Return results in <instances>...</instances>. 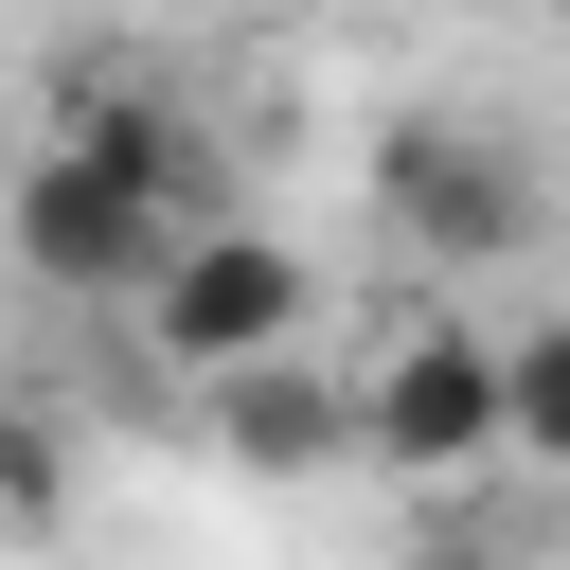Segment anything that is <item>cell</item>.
<instances>
[{"mask_svg": "<svg viewBox=\"0 0 570 570\" xmlns=\"http://www.w3.org/2000/svg\"><path fill=\"white\" fill-rule=\"evenodd\" d=\"M178 232H196V214H178V196H142L125 160H89L71 125L0 178V249H18V285H71V303H142Z\"/></svg>", "mask_w": 570, "mask_h": 570, "instance_id": "6da1fadb", "label": "cell"}, {"mask_svg": "<svg viewBox=\"0 0 570 570\" xmlns=\"http://www.w3.org/2000/svg\"><path fill=\"white\" fill-rule=\"evenodd\" d=\"M374 214L428 249V267H517L534 249V160L499 125H392L374 142Z\"/></svg>", "mask_w": 570, "mask_h": 570, "instance_id": "7a4b0ae2", "label": "cell"}, {"mask_svg": "<svg viewBox=\"0 0 570 570\" xmlns=\"http://www.w3.org/2000/svg\"><path fill=\"white\" fill-rule=\"evenodd\" d=\"M142 338H160L178 374H249V356H285V338H303V249L196 214V232L160 249V285H142Z\"/></svg>", "mask_w": 570, "mask_h": 570, "instance_id": "3957f363", "label": "cell"}, {"mask_svg": "<svg viewBox=\"0 0 570 570\" xmlns=\"http://www.w3.org/2000/svg\"><path fill=\"white\" fill-rule=\"evenodd\" d=\"M356 445H392L410 481H463V463H499V445H517V338H463V321L392 338V374L356 392Z\"/></svg>", "mask_w": 570, "mask_h": 570, "instance_id": "277c9868", "label": "cell"}, {"mask_svg": "<svg viewBox=\"0 0 570 570\" xmlns=\"http://www.w3.org/2000/svg\"><path fill=\"white\" fill-rule=\"evenodd\" d=\"M214 410H232V463H285V481L356 445V392H321L303 356H249V374H214Z\"/></svg>", "mask_w": 570, "mask_h": 570, "instance_id": "5b68a950", "label": "cell"}, {"mask_svg": "<svg viewBox=\"0 0 570 570\" xmlns=\"http://www.w3.org/2000/svg\"><path fill=\"white\" fill-rule=\"evenodd\" d=\"M71 142H89V160H125L142 196H178V214H196V125H178L160 89H142V107H71Z\"/></svg>", "mask_w": 570, "mask_h": 570, "instance_id": "8992f818", "label": "cell"}, {"mask_svg": "<svg viewBox=\"0 0 570 570\" xmlns=\"http://www.w3.org/2000/svg\"><path fill=\"white\" fill-rule=\"evenodd\" d=\"M517 445H534V463H570V321H534V338H517Z\"/></svg>", "mask_w": 570, "mask_h": 570, "instance_id": "52a82bcc", "label": "cell"}, {"mask_svg": "<svg viewBox=\"0 0 570 570\" xmlns=\"http://www.w3.org/2000/svg\"><path fill=\"white\" fill-rule=\"evenodd\" d=\"M36 499H53V445H36L18 410H0V517H36Z\"/></svg>", "mask_w": 570, "mask_h": 570, "instance_id": "ba28073f", "label": "cell"}]
</instances>
